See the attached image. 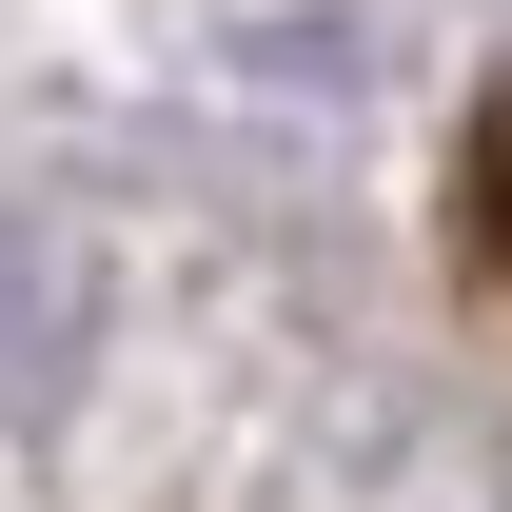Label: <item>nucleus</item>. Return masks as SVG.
I'll use <instances>...</instances> for the list:
<instances>
[{
	"instance_id": "1",
	"label": "nucleus",
	"mask_w": 512,
	"mask_h": 512,
	"mask_svg": "<svg viewBox=\"0 0 512 512\" xmlns=\"http://www.w3.org/2000/svg\"><path fill=\"white\" fill-rule=\"evenodd\" d=\"M453 217H473V276L512 296V79L473 99V158H453Z\"/></svg>"
}]
</instances>
